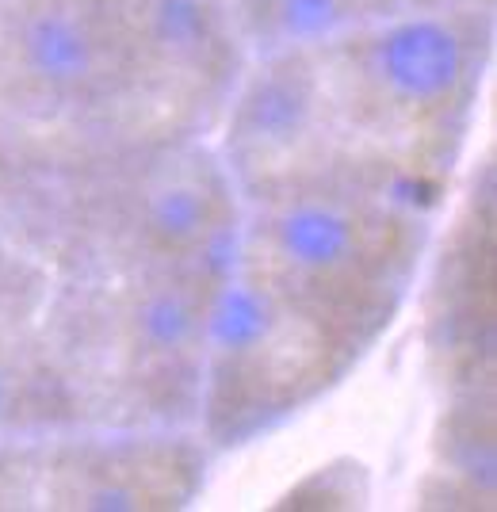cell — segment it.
Wrapping results in <instances>:
<instances>
[{
  "label": "cell",
  "instance_id": "cell-1",
  "mask_svg": "<svg viewBox=\"0 0 497 512\" xmlns=\"http://www.w3.org/2000/svg\"><path fill=\"white\" fill-rule=\"evenodd\" d=\"M478 8L436 4L333 43L260 54L234 88L226 169L241 199L318 176H368L413 195L452 169L486 69Z\"/></svg>",
  "mask_w": 497,
  "mask_h": 512
},
{
  "label": "cell",
  "instance_id": "cell-2",
  "mask_svg": "<svg viewBox=\"0 0 497 512\" xmlns=\"http://www.w3.org/2000/svg\"><path fill=\"white\" fill-rule=\"evenodd\" d=\"M226 272H69L46 295L50 413L108 432H173L199 417L203 341Z\"/></svg>",
  "mask_w": 497,
  "mask_h": 512
},
{
  "label": "cell",
  "instance_id": "cell-3",
  "mask_svg": "<svg viewBox=\"0 0 497 512\" xmlns=\"http://www.w3.org/2000/svg\"><path fill=\"white\" fill-rule=\"evenodd\" d=\"M425 245V195L318 176L241 199L234 264L368 352L410 299Z\"/></svg>",
  "mask_w": 497,
  "mask_h": 512
},
{
  "label": "cell",
  "instance_id": "cell-4",
  "mask_svg": "<svg viewBox=\"0 0 497 512\" xmlns=\"http://www.w3.org/2000/svg\"><path fill=\"white\" fill-rule=\"evenodd\" d=\"M364 352L299 302L230 264L207 318L199 421L230 448L318 402Z\"/></svg>",
  "mask_w": 497,
  "mask_h": 512
},
{
  "label": "cell",
  "instance_id": "cell-5",
  "mask_svg": "<svg viewBox=\"0 0 497 512\" xmlns=\"http://www.w3.org/2000/svg\"><path fill=\"white\" fill-rule=\"evenodd\" d=\"M436 4L452 0H230V12L241 39H249L260 54H272L333 43L360 27Z\"/></svg>",
  "mask_w": 497,
  "mask_h": 512
}]
</instances>
